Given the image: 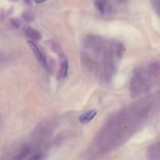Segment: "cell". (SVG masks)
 <instances>
[{"label":"cell","mask_w":160,"mask_h":160,"mask_svg":"<svg viewBox=\"0 0 160 160\" xmlns=\"http://www.w3.org/2000/svg\"><path fill=\"white\" fill-rule=\"evenodd\" d=\"M125 50L123 43L105 40L100 48L88 55L92 63L93 73L101 81L109 83L116 74L117 64Z\"/></svg>","instance_id":"1"},{"label":"cell","mask_w":160,"mask_h":160,"mask_svg":"<svg viewBox=\"0 0 160 160\" xmlns=\"http://www.w3.org/2000/svg\"><path fill=\"white\" fill-rule=\"evenodd\" d=\"M142 76L137 70L135 71L130 85L131 95L133 97H137L143 93L147 92L150 89L148 84L144 83Z\"/></svg>","instance_id":"2"},{"label":"cell","mask_w":160,"mask_h":160,"mask_svg":"<svg viewBox=\"0 0 160 160\" xmlns=\"http://www.w3.org/2000/svg\"><path fill=\"white\" fill-rule=\"evenodd\" d=\"M146 155L149 159L160 160V140L151 144L148 147Z\"/></svg>","instance_id":"3"},{"label":"cell","mask_w":160,"mask_h":160,"mask_svg":"<svg viewBox=\"0 0 160 160\" xmlns=\"http://www.w3.org/2000/svg\"><path fill=\"white\" fill-rule=\"evenodd\" d=\"M27 43L32 50L36 58L43 67H47V61L46 55L42 52L36 44L31 40H27Z\"/></svg>","instance_id":"4"},{"label":"cell","mask_w":160,"mask_h":160,"mask_svg":"<svg viewBox=\"0 0 160 160\" xmlns=\"http://www.w3.org/2000/svg\"><path fill=\"white\" fill-rule=\"evenodd\" d=\"M60 57L62 60L60 63V69L57 75V79L59 80H61L66 77L68 69V62L64 56Z\"/></svg>","instance_id":"5"},{"label":"cell","mask_w":160,"mask_h":160,"mask_svg":"<svg viewBox=\"0 0 160 160\" xmlns=\"http://www.w3.org/2000/svg\"><path fill=\"white\" fill-rule=\"evenodd\" d=\"M24 31L28 37L34 41H39L42 38V36L40 32L30 26H25L24 28Z\"/></svg>","instance_id":"6"},{"label":"cell","mask_w":160,"mask_h":160,"mask_svg":"<svg viewBox=\"0 0 160 160\" xmlns=\"http://www.w3.org/2000/svg\"><path fill=\"white\" fill-rule=\"evenodd\" d=\"M97 114V111L95 110H89L82 114L79 117V120L82 124H87L94 118Z\"/></svg>","instance_id":"7"},{"label":"cell","mask_w":160,"mask_h":160,"mask_svg":"<svg viewBox=\"0 0 160 160\" xmlns=\"http://www.w3.org/2000/svg\"><path fill=\"white\" fill-rule=\"evenodd\" d=\"M22 18L24 21L27 23H31L35 21V16L33 10L30 9H27L22 12Z\"/></svg>","instance_id":"8"},{"label":"cell","mask_w":160,"mask_h":160,"mask_svg":"<svg viewBox=\"0 0 160 160\" xmlns=\"http://www.w3.org/2000/svg\"><path fill=\"white\" fill-rule=\"evenodd\" d=\"M46 43L53 52L58 54L60 56L63 55L60 50L59 45L55 40L53 39L48 40L46 41Z\"/></svg>","instance_id":"9"},{"label":"cell","mask_w":160,"mask_h":160,"mask_svg":"<svg viewBox=\"0 0 160 160\" xmlns=\"http://www.w3.org/2000/svg\"><path fill=\"white\" fill-rule=\"evenodd\" d=\"M106 0H94V4L96 8L101 13H105Z\"/></svg>","instance_id":"10"},{"label":"cell","mask_w":160,"mask_h":160,"mask_svg":"<svg viewBox=\"0 0 160 160\" xmlns=\"http://www.w3.org/2000/svg\"><path fill=\"white\" fill-rule=\"evenodd\" d=\"M9 21L12 27L15 28H19L21 26V22L18 18H10L9 19Z\"/></svg>","instance_id":"11"},{"label":"cell","mask_w":160,"mask_h":160,"mask_svg":"<svg viewBox=\"0 0 160 160\" xmlns=\"http://www.w3.org/2000/svg\"><path fill=\"white\" fill-rule=\"evenodd\" d=\"M55 62L54 60L50 59L49 60V62L47 63V67L48 71L50 74L53 73L55 68Z\"/></svg>","instance_id":"12"},{"label":"cell","mask_w":160,"mask_h":160,"mask_svg":"<svg viewBox=\"0 0 160 160\" xmlns=\"http://www.w3.org/2000/svg\"><path fill=\"white\" fill-rule=\"evenodd\" d=\"M14 10V5L11 6L10 8L8 10L6 13V16L7 18L13 15Z\"/></svg>","instance_id":"13"},{"label":"cell","mask_w":160,"mask_h":160,"mask_svg":"<svg viewBox=\"0 0 160 160\" xmlns=\"http://www.w3.org/2000/svg\"><path fill=\"white\" fill-rule=\"evenodd\" d=\"M5 14L4 10L3 9H1L0 10V20L1 21H4L5 18Z\"/></svg>","instance_id":"14"},{"label":"cell","mask_w":160,"mask_h":160,"mask_svg":"<svg viewBox=\"0 0 160 160\" xmlns=\"http://www.w3.org/2000/svg\"><path fill=\"white\" fill-rule=\"evenodd\" d=\"M24 2L26 5L29 6H31L33 5V0H24Z\"/></svg>","instance_id":"15"},{"label":"cell","mask_w":160,"mask_h":160,"mask_svg":"<svg viewBox=\"0 0 160 160\" xmlns=\"http://www.w3.org/2000/svg\"><path fill=\"white\" fill-rule=\"evenodd\" d=\"M40 158H41V155H36L32 157H31L30 158V159H39Z\"/></svg>","instance_id":"16"},{"label":"cell","mask_w":160,"mask_h":160,"mask_svg":"<svg viewBox=\"0 0 160 160\" xmlns=\"http://www.w3.org/2000/svg\"><path fill=\"white\" fill-rule=\"evenodd\" d=\"M35 2L37 4L40 3L42 2H44V1H47V0H35Z\"/></svg>","instance_id":"17"},{"label":"cell","mask_w":160,"mask_h":160,"mask_svg":"<svg viewBox=\"0 0 160 160\" xmlns=\"http://www.w3.org/2000/svg\"><path fill=\"white\" fill-rule=\"evenodd\" d=\"M9 2L12 3H16L18 2V0H7Z\"/></svg>","instance_id":"18"}]
</instances>
